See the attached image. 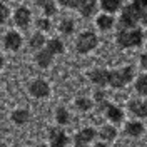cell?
<instances>
[{
  "instance_id": "9a60e30c",
  "label": "cell",
  "mask_w": 147,
  "mask_h": 147,
  "mask_svg": "<svg viewBox=\"0 0 147 147\" xmlns=\"http://www.w3.org/2000/svg\"><path fill=\"white\" fill-rule=\"evenodd\" d=\"M125 134L130 136V137H139L144 134V125L139 122V120H132V122H127L125 124Z\"/></svg>"
},
{
  "instance_id": "d4e9b609",
  "label": "cell",
  "mask_w": 147,
  "mask_h": 147,
  "mask_svg": "<svg viewBox=\"0 0 147 147\" xmlns=\"http://www.w3.org/2000/svg\"><path fill=\"white\" fill-rule=\"evenodd\" d=\"M75 107H77L79 110H82V112L90 110L92 109V100L87 99V97H79V99L75 100Z\"/></svg>"
},
{
  "instance_id": "ffe728a7",
  "label": "cell",
  "mask_w": 147,
  "mask_h": 147,
  "mask_svg": "<svg viewBox=\"0 0 147 147\" xmlns=\"http://www.w3.org/2000/svg\"><path fill=\"white\" fill-rule=\"evenodd\" d=\"M35 3L45 12V15H54L55 12H57L54 0H35Z\"/></svg>"
},
{
  "instance_id": "f546056e",
  "label": "cell",
  "mask_w": 147,
  "mask_h": 147,
  "mask_svg": "<svg viewBox=\"0 0 147 147\" xmlns=\"http://www.w3.org/2000/svg\"><path fill=\"white\" fill-rule=\"evenodd\" d=\"M140 65H142V69H146L147 70V52L140 55Z\"/></svg>"
},
{
  "instance_id": "7c38bea8",
  "label": "cell",
  "mask_w": 147,
  "mask_h": 147,
  "mask_svg": "<svg viewBox=\"0 0 147 147\" xmlns=\"http://www.w3.org/2000/svg\"><path fill=\"white\" fill-rule=\"evenodd\" d=\"M3 44H5V47H7L9 50L17 52L18 49L22 47V37H20V34L10 30V32H7V35L3 37Z\"/></svg>"
},
{
  "instance_id": "484cf974",
  "label": "cell",
  "mask_w": 147,
  "mask_h": 147,
  "mask_svg": "<svg viewBox=\"0 0 147 147\" xmlns=\"http://www.w3.org/2000/svg\"><path fill=\"white\" fill-rule=\"evenodd\" d=\"M9 15H10V10H9V7H7L5 3H0V25L7 22V18H9Z\"/></svg>"
},
{
  "instance_id": "ac0fdd59",
  "label": "cell",
  "mask_w": 147,
  "mask_h": 147,
  "mask_svg": "<svg viewBox=\"0 0 147 147\" xmlns=\"http://www.w3.org/2000/svg\"><path fill=\"white\" fill-rule=\"evenodd\" d=\"M28 45H30V50H40L42 47L45 45V35L40 34V32L34 34L30 37V40H28Z\"/></svg>"
},
{
  "instance_id": "30bf717a",
  "label": "cell",
  "mask_w": 147,
  "mask_h": 147,
  "mask_svg": "<svg viewBox=\"0 0 147 147\" xmlns=\"http://www.w3.org/2000/svg\"><path fill=\"white\" fill-rule=\"evenodd\" d=\"M75 9L79 10V13L82 17L89 18L94 15V12L97 9V0H77V5Z\"/></svg>"
},
{
  "instance_id": "e575fe53",
  "label": "cell",
  "mask_w": 147,
  "mask_h": 147,
  "mask_svg": "<svg viewBox=\"0 0 147 147\" xmlns=\"http://www.w3.org/2000/svg\"><path fill=\"white\" fill-rule=\"evenodd\" d=\"M37 147H45V146H37Z\"/></svg>"
},
{
  "instance_id": "ba28073f",
  "label": "cell",
  "mask_w": 147,
  "mask_h": 147,
  "mask_svg": "<svg viewBox=\"0 0 147 147\" xmlns=\"http://www.w3.org/2000/svg\"><path fill=\"white\" fill-rule=\"evenodd\" d=\"M28 90H30V94H32L34 97H37V99H44V97H47V95L50 94V87H49V84H47L45 80L37 79V80H34V82L30 84Z\"/></svg>"
},
{
  "instance_id": "5b68a950",
  "label": "cell",
  "mask_w": 147,
  "mask_h": 147,
  "mask_svg": "<svg viewBox=\"0 0 147 147\" xmlns=\"http://www.w3.org/2000/svg\"><path fill=\"white\" fill-rule=\"evenodd\" d=\"M97 45H99V37L95 35L94 32H90V30L82 32L80 35L77 37V42H75V47H77L79 54H89Z\"/></svg>"
},
{
  "instance_id": "7402d4cb",
  "label": "cell",
  "mask_w": 147,
  "mask_h": 147,
  "mask_svg": "<svg viewBox=\"0 0 147 147\" xmlns=\"http://www.w3.org/2000/svg\"><path fill=\"white\" fill-rule=\"evenodd\" d=\"M100 137H102V140H114L117 137V130L112 125H104L100 130Z\"/></svg>"
},
{
  "instance_id": "d6a6232c",
  "label": "cell",
  "mask_w": 147,
  "mask_h": 147,
  "mask_svg": "<svg viewBox=\"0 0 147 147\" xmlns=\"http://www.w3.org/2000/svg\"><path fill=\"white\" fill-rule=\"evenodd\" d=\"M2 67H3V57L0 55V69H2Z\"/></svg>"
},
{
  "instance_id": "83f0119b",
  "label": "cell",
  "mask_w": 147,
  "mask_h": 147,
  "mask_svg": "<svg viewBox=\"0 0 147 147\" xmlns=\"http://www.w3.org/2000/svg\"><path fill=\"white\" fill-rule=\"evenodd\" d=\"M132 5H134V7H137L140 12H146V10H147V0H134V2H132Z\"/></svg>"
},
{
  "instance_id": "5bb4252c",
  "label": "cell",
  "mask_w": 147,
  "mask_h": 147,
  "mask_svg": "<svg viewBox=\"0 0 147 147\" xmlns=\"http://www.w3.org/2000/svg\"><path fill=\"white\" fill-rule=\"evenodd\" d=\"M105 117L110 122H114V124L122 122V119H124V110L120 109V107H117V105H114V104H107L105 105Z\"/></svg>"
},
{
  "instance_id": "836d02e7",
  "label": "cell",
  "mask_w": 147,
  "mask_h": 147,
  "mask_svg": "<svg viewBox=\"0 0 147 147\" xmlns=\"http://www.w3.org/2000/svg\"><path fill=\"white\" fill-rule=\"evenodd\" d=\"M0 147H7V146H5V144H2V142H0Z\"/></svg>"
},
{
  "instance_id": "277c9868",
  "label": "cell",
  "mask_w": 147,
  "mask_h": 147,
  "mask_svg": "<svg viewBox=\"0 0 147 147\" xmlns=\"http://www.w3.org/2000/svg\"><path fill=\"white\" fill-rule=\"evenodd\" d=\"M142 13L144 12H140L132 3L127 5L125 9L122 10V13H120V18H119L120 28H136V25L139 24V20L142 18Z\"/></svg>"
},
{
  "instance_id": "4fadbf2b",
  "label": "cell",
  "mask_w": 147,
  "mask_h": 147,
  "mask_svg": "<svg viewBox=\"0 0 147 147\" xmlns=\"http://www.w3.org/2000/svg\"><path fill=\"white\" fill-rule=\"evenodd\" d=\"M129 110H130V114H134L136 117L144 119V117H147V102L134 99V100L129 102Z\"/></svg>"
},
{
  "instance_id": "7a4b0ae2",
  "label": "cell",
  "mask_w": 147,
  "mask_h": 147,
  "mask_svg": "<svg viewBox=\"0 0 147 147\" xmlns=\"http://www.w3.org/2000/svg\"><path fill=\"white\" fill-rule=\"evenodd\" d=\"M134 79V67L127 65L122 69H115V70H109V77H107V85L114 87V89H122L127 84L132 82Z\"/></svg>"
},
{
  "instance_id": "3957f363",
  "label": "cell",
  "mask_w": 147,
  "mask_h": 147,
  "mask_svg": "<svg viewBox=\"0 0 147 147\" xmlns=\"http://www.w3.org/2000/svg\"><path fill=\"white\" fill-rule=\"evenodd\" d=\"M115 40H117V45L122 47V49L139 47L144 40V32L139 28H120Z\"/></svg>"
},
{
  "instance_id": "4dcf8cb0",
  "label": "cell",
  "mask_w": 147,
  "mask_h": 147,
  "mask_svg": "<svg viewBox=\"0 0 147 147\" xmlns=\"http://www.w3.org/2000/svg\"><path fill=\"white\" fill-rule=\"evenodd\" d=\"M140 20H142L144 24H147V10L144 12V13H142V18H140Z\"/></svg>"
},
{
  "instance_id": "d590c367",
  "label": "cell",
  "mask_w": 147,
  "mask_h": 147,
  "mask_svg": "<svg viewBox=\"0 0 147 147\" xmlns=\"http://www.w3.org/2000/svg\"><path fill=\"white\" fill-rule=\"evenodd\" d=\"M146 37H147V32H146Z\"/></svg>"
},
{
  "instance_id": "4316f807",
  "label": "cell",
  "mask_w": 147,
  "mask_h": 147,
  "mask_svg": "<svg viewBox=\"0 0 147 147\" xmlns=\"http://www.w3.org/2000/svg\"><path fill=\"white\" fill-rule=\"evenodd\" d=\"M37 27L40 28V30H49L50 28V22L47 18H38L37 20Z\"/></svg>"
},
{
  "instance_id": "cb8c5ba5",
  "label": "cell",
  "mask_w": 147,
  "mask_h": 147,
  "mask_svg": "<svg viewBox=\"0 0 147 147\" xmlns=\"http://www.w3.org/2000/svg\"><path fill=\"white\" fill-rule=\"evenodd\" d=\"M59 28H60V32H62V34L70 35V34L74 32V28H75V24H74V20H70V18H64V20L60 22Z\"/></svg>"
},
{
  "instance_id": "1f68e13d",
  "label": "cell",
  "mask_w": 147,
  "mask_h": 147,
  "mask_svg": "<svg viewBox=\"0 0 147 147\" xmlns=\"http://www.w3.org/2000/svg\"><path fill=\"white\" fill-rule=\"evenodd\" d=\"M94 147H107V146H105L104 142H97V144H95V146H94Z\"/></svg>"
},
{
  "instance_id": "603a6c76",
  "label": "cell",
  "mask_w": 147,
  "mask_h": 147,
  "mask_svg": "<svg viewBox=\"0 0 147 147\" xmlns=\"http://www.w3.org/2000/svg\"><path fill=\"white\" fill-rule=\"evenodd\" d=\"M136 92L140 95H147V74L140 75L136 80Z\"/></svg>"
},
{
  "instance_id": "8992f818",
  "label": "cell",
  "mask_w": 147,
  "mask_h": 147,
  "mask_svg": "<svg viewBox=\"0 0 147 147\" xmlns=\"http://www.w3.org/2000/svg\"><path fill=\"white\" fill-rule=\"evenodd\" d=\"M95 136H97L95 129H92V127L82 129L80 132H77V136L74 139V146L75 147H87L92 140L95 139Z\"/></svg>"
},
{
  "instance_id": "2e32d148",
  "label": "cell",
  "mask_w": 147,
  "mask_h": 147,
  "mask_svg": "<svg viewBox=\"0 0 147 147\" xmlns=\"http://www.w3.org/2000/svg\"><path fill=\"white\" fill-rule=\"evenodd\" d=\"M95 25L100 28V30H109V28L114 27V17L110 13H104V15H99L97 20H95Z\"/></svg>"
},
{
  "instance_id": "52a82bcc",
  "label": "cell",
  "mask_w": 147,
  "mask_h": 147,
  "mask_svg": "<svg viewBox=\"0 0 147 147\" xmlns=\"http://www.w3.org/2000/svg\"><path fill=\"white\" fill-rule=\"evenodd\" d=\"M49 140H50V147H67L69 144L67 134L59 127H52L49 130Z\"/></svg>"
},
{
  "instance_id": "8fae6325",
  "label": "cell",
  "mask_w": 147,
  "mask_h": 147,
  "mask_svg": "<svg viewBox=\"0 0 147 147\" xmlns=\"http://www.w3.org/2000/svg\"><path fill=\"white\" fill-rule=\"evenodd\" d=\"M107 77H109V70L107 69H94L89 72V79L92 84H95L97 87H105L107 85Z\"/></svg>"
},
{
  "instance_id": "e0dca14e",
  "label": "cell",
  "mask_w": 147,
  "mask_h": 147,
  "mask_svg": "<svg viewBox=\"0 0 147 147\" xmlns=\"http://www.w3.org/2000/svg\"><path fill=\"white\" fill-rule=\"evenodd\" d=\"M122 7V0H100V9L107 13H114Z\"/></svg>"
},
{
  "instance_id": "9c48e42d",
  "label": "cell",
  "mask_w": 147,
  "mask_h": 147,
  "mask_svg": "<svg viewBox=\"0 0 147 147\" xmlns=\"http://www.w3.org/2000/svg\"><path fill=\"white\" fill-rule=\"evenodd\" d=\"M13 22H15V25L20 28H27L28 24L32 22V13H30V10L27 7H18L15 10V13H13Z\"/></svg>"
},
{
  "instance_id": "d6986e66",
  "label": "cell",
  "mask_w": 147,
  "mask_h": 147,
  "mask_svg": "<svg viewBox=\"0 0 147 147\" xmlns=\"http://www.w3.org/2000/svg\"><path fill=\"white\" fill-rule=\"evenodd\" d=\"M12 120L15 124H18V125H24V124H27L28 120H30V114L25 109H18L12 114Z\"/></svg>"
},
{
  "instance_id": "f1b7e54d",
  "label": "cell",
  "mask_w": 147,
  "mask_h": 147,
  "mask_svg": "<svg viewBox=\"0 0 147 147\" xmlns=\"http://www.w3.org/2000/svg\"><path fill=\"white\" fill-rule=\"evenodd\" d=\"M59 3H60L62 7H67V9H75L77 0H59Z\"/></svg>"
},
{
  "instance_id": "44dd1931",
  "label": "cell",
  "mask_w": 147,
  "mask_h": 147,
  "mask_svg": "<svg viewBox=\"0 0 147 147\" xmlns=\"http://www.w3.org/2000/svg\"><path fill=\"white\" fill-rule=\"evenodd\" d=\"M55 120H57L60 125H65V124H69V120H70L69 110L65 109V107H59V109L55 110Z\"/></svg>"
},
{
  "instance_id": "6da1fadb",
  "label": "cell",
  "mask_w": 147,
  "mask_h": 147,
  "mask_svg": "<svg viewBox=\"0 0 147 147\" xmlns=\"http://www.w3.org/2000/svg\"><path fill=\"white\" fill-rule=\"evenodd\" d=\"M64 50H65L64 44H62V40H59V38H52V40L45 42V45L35 54L37 65H38L40 69H47L49 65L52 64V59H54L55 55L64 54Z\"/></svg>"
}]
</instances>
